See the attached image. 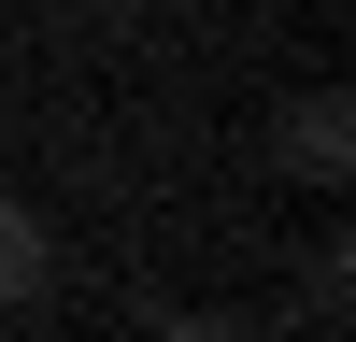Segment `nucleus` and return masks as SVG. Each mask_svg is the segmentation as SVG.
I'll return each mask as SVG.
<instances>
[{"instance_id": "3", "label": "nucleus", "mask_w": 356, "mask_h": 342, "mask_svg": "<svg viewBox=\"0 0 356 342\" xmlns=\"http://www.w3.org/2000/svg\"><path fill=\"white\" fill-rule=\"evenodd\" d=\"M157 342H257V328H243V314H171Z\"/></svg>"}, {"instance_id": "2", "label": "nucleus", "mask_w": 356, "mask_h": 342, "mask_svg": "<svg viewBox=\"0 0 356 342\" xmlns=\"http://www.w3.org/2000/svg\"><path fill=\"white\" fill-rule=\"evenodd\" d=\"M43 271H57L43 214H29V200H0V314H15V300H43Z\"/></svg>"}, {"instance_id": "1", "label": "nucleus", "mask_w": 356, "mask_h": 342, "mask_svg": "<svg viewBox=\"0 0 356 342\" xmlns=\"http://www.w3.org/2000/svg\"><path fill=\"white\" fill-rule=\"evenodd\" d=\"M342 142H356V114H342V86H300V114H285V171H300V186H342Z\"/></svg>"}]
</instances>
